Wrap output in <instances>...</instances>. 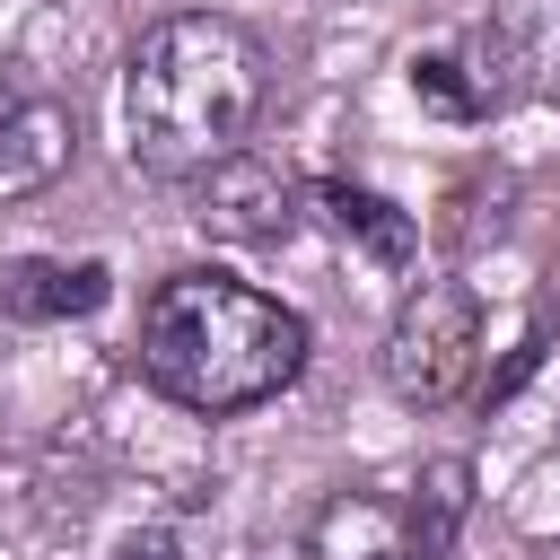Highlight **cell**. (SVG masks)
Segmentation results:
<instances>
[{
    "label": "cell",
    "instance_id": "obj_1",
    "mask_svg": "<svg viewBox=\"0 0 560 560\" xmlns=\"http://www.w3.org/2000/svg\"><path fill=\"white\" fill-rule=\"evenodd\" d=\"M262 96H271L262 44L219 9H175L140 26L122 61V149L158 184H201L210 166L245 158Z\"/></svg>",
    "mask_w": 560,
    "mask_h": 560
},
{
    "label": "cell",
    "instance_id": "obj_2",
    "mask_svg": "<svg viewBox=\"0 0 560 560\" xmlns=\"http://www.w3.org/2000/svg\"><path fill=\"white\" fill-rule=\"evenodd\" d=\"M140 376L201 420H236L298 385L306 368V315L236 271H166L140 306Z\"/></svg>",
    "mask_w": 560,
    "mask_h": 560
},
{
    "label": "cell",
    "instance_id": "obj_3",
    "mask_svg": "<svg viewBox=\"0 0 560 560\" xmlns=\"http://www.w3.org/2000/svg\"><path fill=\"white\" fill-rule=\"evenodd\" d=\"M411 96L446 122L560 105V0H464L455 26L411 52Z\"/></svg>",
    "mask_w": 560,
    "mask_h": 560
},
{
    "label": "cell",
    "instance_id": "obj_4",
    "mask_svg": "<svg viewBox=\"0 0 560 560\" xmlns=\"http://www.w3.org/2000/svg\"><path fill=\"white\" fill-rule=\"evenodd\" d=\"M464 508H472V464L438 455L402 490H385V481L332 490L306 516V560H446Z\"/></svg>",
    "mask_w": 560,
    "mask_h": 560
},
{
    "label": "cell",
    "instance_id": "obj_5",
    "mask_svg": "<svg viewBox=\"0 0 560 560\" xmlns=\"http://www.w3.org/2000/svg\"><path fill=\"white\" fill-rule=\"evenodd\" d=\"M376 376L411 411L464 402L472 376H481V298L464 280H411L394 324H385V341H376Z\"/></svg>",
    "mask_w": 560,
    "mask_h": 560
},
{
    "label": "cell",
    "instance_id": "obj_6",
    "mask_svg": "<svg viewBox=\"0 0 560 560\" xmlns=\"http://www.w3.org/2000/svg\"><path fill=\"white\" fill-rule=\"evenodd\" d=\"M192 192V219L210 228V236H228V245H280L298 219H306V192L280 175V166H262V158H228V166H210L201 184H184Z\"/></svg>",
    "mask_w": 560,
    "mask_h": 560
},
{
    "label": "cell",
    "instance_id": "obj_7",
    "mask_svg": "<svg viewBox=\"0 0 560 560\" xmlns=\"http://www.w3.org/2000/svg\"><path fill=\"white\" fill-rule=\"evenodd\" d=\"M79 158V114L61 96H26V88H0V210L9 201H35L70 175Z\"/></svg>",
    "mask_w": 560,
    "mask_h": 560
},
{
    "label": "cell",
    "instance_id": "obj_8",
    "mask_svg": "<svg viewBox=\"0 0 560 560\" xmlns=\"http://www.w3.org/2000/svg\"><path fill=\"white\" fill-rule=\"evenodd\" d=\"M306 219L324 228V236H341V245H359L376 271H411L420 262V228H411V210H394L385 192H368V184H341V175H324V184H306Z\"/></svg>",
    "mask_w": 560,
    "mask_h": 560
},
{
    "label": "cell",
    "instance_id": "obj_9",
    "mask_svg": "<svg viewBox=\"0 0 560 560\" xmlns=\"http://www.w3.org/2000/svg\"><path fill=\"white\" fill-rule=\"evenodd\" d=\"M114 298V271L96 262V254H26V262H9L0 271V315L9 324H79V315H96Z\"/></svg>",
    "mask_w": 560,
    "mask_h": 560
},
{
    "label": "cell",
    "instance_id": "obj_10",
    "mask_svg": "<svg viewBox=\"0 0 560 560\" xmlns=\"http://www.w3.org/2000/svg\"><path fill=\"white\" fill-rule=\"evenodd\" d=\"M114 560H175V534H166V525H149V534H131Z\"/></svg>",
    "mask_w": 560,
    "mask_h": 560
}]
</instances>
